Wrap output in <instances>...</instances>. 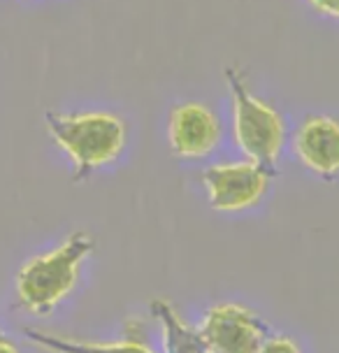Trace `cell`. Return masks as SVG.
Here are the masks:
<instances>
[{
    "instance_id": "3957f363",
    "label": "cell",
    "mask_w": 339,
    "mask_h": 353,
    "mask_svg": "<svg viewBox=\"0 0 339 353\" xmlns=\"http://www.w3.org/2000/svg\"><path fill=\"white\" fill-rule=\"evenodd\" d=\"M225 81L232 98V135L249 161L274 172L286 140V123L272 105L260 100L237 68H225Z\"/></svg>"
},
{
    "instance_id": "277c9868",
    "label": "cell",
    "mask_w": 339,
    "mask_h": 353,
    "mask_svg": "<svg viewBox=\"0 0 339 353\" xmlns=\"http://www.w3.org/2000/svg\"><path fill=\"white\" fill-rule=\"evenodd\" d=\"M267 168L254 161H237L212 165L203 172V184L209 205L216 212H242L258 205L272 181Z\"/></svg>"
},
{
    "instance_id": "30bf717a",
    "label": "cell",
    "mask_w": 339,
    "mask_h": 353,
    "mask_svg": "<svg viewBox=\"0 0 339 353\" xmlns=\"http://www.w3.org/2000/svg\"><path fill=\"white\" fill-rule=\"evenodd\" d=\"M258 353H302V351H300V346L295 344V339L286 337V335H274V337L263 339Z\"/></svg>"
},
{
    "instance_id": "52a82bcc",
    "label": "cell",
    "mask_w": 339,
    "mask_h": 353,
    "mask_svg": "<svg viewBox=\"0 0 339 353\" xmlns=\"http://www.w3.org/2000/svg\"><path fill=\"white\" fill-rule=\"evenodd\" d=\"M298 161L323 179L339 174V121L332 117H309L293 140Z\"/></svg>"
},
{
    "instance_id": "5b68a950",
    "label": "cell",
    "mask_w": 339,
    "mask_h": 353,
    "mask_svg": "<svg viewBox=\"0 0 339 353\" xmlns=\"http://www.w3.org/2000/svg\"><path fill=\"white\" fill-rule=\"evenodd\" d=\"M198 330L209 353H258L265 339L263 321L235 302L212 307Z\"/></svg>"
},
{
    "instance_id": "8992f818",
    "label": "cell",
    "mask_w": 339,
    "mask_h": 353,
    "mask_svg": "<svg viewBox=\"0 0 339 353\" xmlns=\"http://www.w3.org/2000/svg\"><path fill=\"white\" fill-rule=\"evenodd\" d=\"M167 140L177 159H207L221 142V121L209 107L181 103L170 114Z\"/></svg>"
},
{
    "instance_id": "6da1fadb",
    "label": "cell",
    "mask_w": 339,
    "mask_h": 353,
    "mask_svg": "<svg viewBox=\"0 0 339 353\" xmlns=\"http://www.w3.org/2000/svg\"><path fill=\"white\" fill-rule=\"evenodd\" d=\"M93 251V239L86 232H74L54 251L35 256L19 270L17 298L26 312L45 316L68 298L79 279V268Z\"/></svg>"
},
{
    "instance_id": "7a4b0ae2",
    "label": "cell",
    "mask_w": 339,
    "mask_h": 353,
    "mask_svg": "<svg viewBox=\"0 0 339 353\" xmlns=\"http://www.w3.org/2000/svg\"><path fill=\"white\" fill-rule=\"evenodd\" d=\"M45 123L52 140L72 159L74 174L79 179L119 159L128 137L123 119L110 112H47Z\"/></svg>"
},
{
    "instance_id": "7c38bea8",
    "label": "cell",
    "mask_w": 339,
    "mask_h": 353,
    "mask_svg": "<svg viewBox=\"0 0 339 353\" xmlns=\"http://www.w3.org/2000/svg\"><path fill=\"white\" fill-rule=\"evenodd\" d=\"M0 353H19V351H17V346L10 342V339L0 337Z\"/></svg>"
},
{
    "instance_id": "8fae6325",
    "label": "cell",
    "mask_w": 339,
    "mask_h": 353,
    "mask_svg": "<svg viewBox=\"0 0 339 353\" xmlns=\"http://www.w3.org/2000/svg\"><path fill=\"white\" fill-rule=\"evenodd\" d=\"M309 3L323 14L330 17H339V0H309Z\"/></svg>"
},
{
    "instance_id": "9c48e42d",
    "label": "cell",
    "mask_w": 339,
    "mask_h": 353,
    "mask_svg": "<svg viewBox=\"0 0 339 353\" xmlns=\"http://www.w3.org/2000/svg\"><path fill=\"white\" fill-rule=\"evenodd\" d=\"M152 312L161 323L165 353H209L198 327L188 325L167 300H154Z\"/></svg>"
},
{
    "instance_id": "ba28073f",
    "label": "cell",
    "mask_w": 339,
    "mask_h": 353,
    "mask_svg": "<svg viewBox=\"0 0 339 353\" xmlns=\"http://www.w3.org/2000/svg\"><path fill=\"white\" fill-rule=\"evenodd\" d=\"M23 337L37 344L40 349L52 353H156L147 339L128 337L123 342H79V339H68L59 335H49L42 330H23Z\"/></svg>"
}]
</instances>
